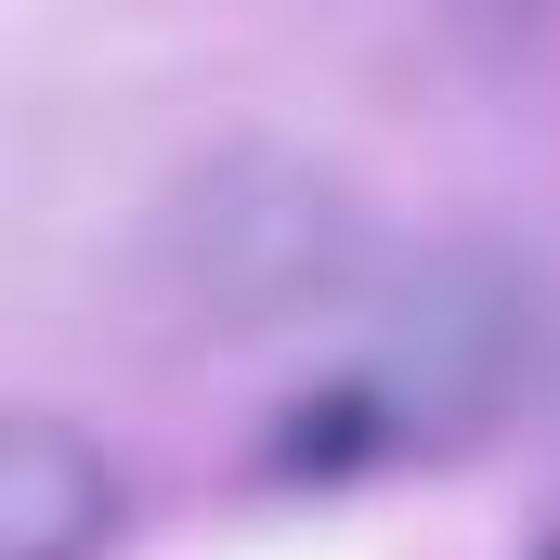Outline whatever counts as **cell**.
Instances as JSON below:
<instances>
[{
	"label": "cell",
	"mask_w": 560,
	"mask_h": 560,
	"mask_svg": "<svg viewBox=\"0 0 560 560\" xmlns=\"http://www.w3.org/2000/svg\"><path fill=\"white\" fill-rule=\"evenodd\" d=\"M118 548V469L66 418H13L0 443V560H105Z\"/></svg>",
	"instance_id": "3957f363"
},
{
	"label": "cell",
	"mask_w": 560,
	"mask_h": 560,
	"mask_svg": "<svg viewBox=\"0 0 560 560\" xmlns=\"http://www.w3.org/2000/svg\"><path fill=\"white\" fill-rule=\"evenodd\" d=\"M365 287V209L339 170L287 143H222L156 209V300L209 339H261L300 313H339Z\"/></svg>",
	"instance_id": "6da1fadb"
},
{
	"label": "cell",
	"mask_w": 560,
	"mask_h": 560,
	"mask_svg": "<svg viewBox=\"0 0 560 560\" xmlns=\"http://www.w3.org/2000/svg\"><path fill=\"white\" fill-rule=\"evenodd\" d=\"M548 352V287L522 275L509 248H430L418 275L378 300V352H365V392L392 405V430H469L495 418Z\"/></svg>",
	"instance_id": "7a4b0ae2"
}]
</instances>
